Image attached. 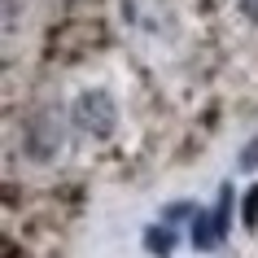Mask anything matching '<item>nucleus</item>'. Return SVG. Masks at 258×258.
<instances>
[{"instance_id": "nucleus-1", "label": "nucleus", "mask_w": 258, "mask_h": 258, "mask_svg": "<svg viewBox=\"0 0 258 258\" xmlns=\"http://www.w3.org/2000/svg\"><path fill=\"white\" fill-rule=\"evenodd\" d=\"M70 118H75V127H79L83 136L105 140L118 127V109H114V96L109 92H83L75 101V109H70Z\"/></svg>"}, {"instance_id": "nucleus-2", "label": "nucleus", "mask_w": 258, "mask_h": 258, "mask_svg": "<svg viewBox=\"0 0 258 258\" xmlns=\"http://www.w3.org/2000/svg\"><path fill=\"white\" fill-rule=\"evenodd\" d=\"M192 249H202V254H210V249H219V245L228 241L223 236V228H219L215 210H192Z\"/></svg>"}, {"instance_id": "nucleus-3", "label": "nucleus", "mask_w": 258, "mask_h": 258, "mask_svg": "<svg viewBox=\"0 0 258 258\" xmlns=\"http://www.w3.org/2000/svg\"><path fill=\"white\" fill-rule=\"evenodd\" d=\"M145 245H149V254L153 258H171V249H175V223H158V228L145 232Z\"/></svg>"}, {"instance_id": "nucleus-4", "label": "nucleus", "mask_w": 258, "mask_h": 258, "mask_svg": "<svg viewBox=\"0 0 258 258\" xmlns=\"http://www.w3.org/2000/svg\"><path fill=\"white\" fill-rule=\"evenodd\" d=\"M245 228H258V184L249 188V197H245Z\"/></svg>"}, {"instance_id": "nucleus-5", "label": "nucleus", "mask_w": 258, "mask_h": 258, "mask_svg": "<svg viewBox=\"0 0 258 258\" xmlns=\"http://www.w3.org/2000/svg\"><path fill=\"white\" fill-rule=\"evenodd\" d=\"M236 166H241V171H254V166H258V136L249 140V149H245L241 158H236Z\"/></svg>"}, {"instance_id": "nucleus-6", "label": "nucleus", "mask_w": 258, "mask_h": 258, "mask_svg": "<svg viewBox=\"0 0 258 258\" xmlns=\"http://www.w3.org/2000/svg\"><path fill=\"white\" fill-rule=\"evenodd\" d=\"M241 9H245V18H249V22H258V0H241Z\"/></svg>"}]
</instances>
